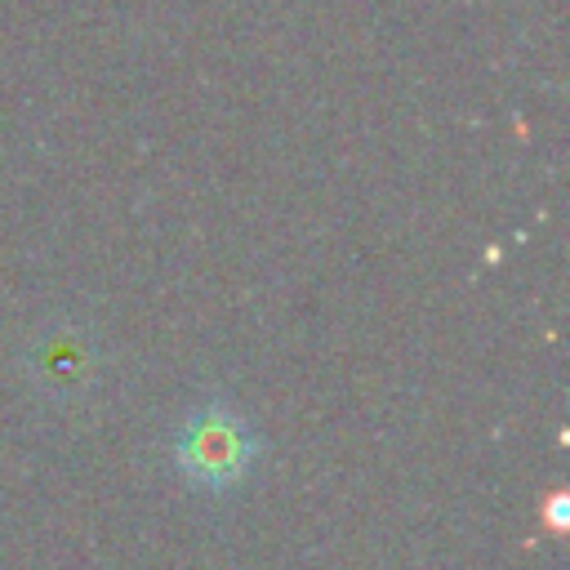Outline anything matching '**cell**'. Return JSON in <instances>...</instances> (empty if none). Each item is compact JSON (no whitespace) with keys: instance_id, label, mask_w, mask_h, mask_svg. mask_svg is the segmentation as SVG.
<instances>
[{"instance_id":"obj_1","label":"cell","mask_w":570,"mask_h":570,"mask_svg":"<svg viewBox=\"0 0 570 570\" xmlns=\"http://www.w3.org/2000/svg\"><path fill=\"white\" fill-rule=\"evenodd\" d=\"M254 459H258V436L249 419L223 401H209L178 423L174 463L187 476V485L205 494L236 490L254 472Z\"/></svg>"},{"instance_id":"obj_2","label":"cell","mask_w":570,"mask_h":570,"mask_svg":"<svg viewBox=\"0 0 570 570\" xmlns=\"http://www.w3.org/2000/svg\"><path fill=\"white\" fill-rule=\"evenodd\" d=\"M36 379L40 383H58L62 392L89 383L94 379V352H89V343L76 338L71 330L45 334L40 338V356H36Z\"/></svg>"}]
</instances>
